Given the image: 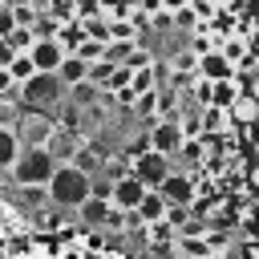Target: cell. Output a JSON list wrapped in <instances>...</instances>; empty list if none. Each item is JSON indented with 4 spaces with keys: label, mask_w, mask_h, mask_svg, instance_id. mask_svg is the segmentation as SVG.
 <instances>
[{
    "label": "cell",
    "mask_w": 259,
    "mask_h": 259,
    "mask_svg": "<svg viewBox=\"0 0 259 259\" xmlns=\"http://www.w3.org/2000/svg\"><path fill=\"white\" fill-rule=\"evenodd\" d=\"M45 194H49V202H53L57 210H77L85 198H93V178H89L81 166L69 162V166H57V170H53Z\"/></svg>",
    "instance_id": "cell-1"
},
{
    "label": "cell",
    "mask_w": 259,
    "mask_h": 259,
    "mask_svg": "<svg viewBox=\"0 0 259 259\" xmlns=\"http://www.w3.org/2000/svg\"><path fill=\"white\" fill-rule=\"evenodd\" d=\"M57 166H61V162L53 158L49 146H20V154H16V162H12L8 170H12V178L28 190V186H49V178H53Z\"/></svg>",
    "instance_id": "cell-2"
},
{
    "label": "cell",
    "mask_w": 259,
    "mask_h": 259,
    "mask_svg": "<svg viewBox=\"0 0 259 259\" xmlns=\"http://www.w3.org/2000/svg\"><path fill=\"white\" fill-rule=\"evenodd\" d=\"M130 174L146 186V190H158L170 174H174V158H166V154H154V150H146V154H138L134 162H130Z\"/></svg>",
    "instance_id": "cell-3"
},
{
    "label": "cell",
    "mask_w": 259,
    "mask_h": 259,
    "mask_svg": "<svg viewBox=\"0 0 259 259\" xmlns=\"http://www.w3.org/2000/svg\"><path fill=\"white\" fill-rule=\"evenodd\" d=\"M61 93H65V85H61V77H57V73H36V77L24 85V101H28V105H36V109L57 105V101H61Z\"/></svg>",
    "instance_id": "cell-4"
},
{
    "label": "cell",
    "mask_w": 259,
    "mask_h": 259,
    "mask_svg": "<svg viewBox=\"0 0 259 259\" xmlns=\"http://www.w3.org/2000/svg\"><path fill=\"white\" fill-rule=\"evenodd\" d=\"M158 194L166 198L170 210H186V206H194V198H198V194H194V178H190V174H178V170L158 186Z\"/></svg>",
    "instance_id": "cell-5"
},
{
    "label": "cell",
    "mask_w": 259,
    "mask_h": 259,
    "mask_svg": "<svg viewBox=\"0 0 259 259\" xmlns=\"http://www.w3.org/2000/svg\"><path fill=\"white\" fill-rule=\"evenodd\" d=\"M150 150L154 154H166V158H178V150H182V142H186V130L178 125V121H158L154 130H150Z\"/></svg>",
    "instance_id": "cell-6"
},
{
    "label": "cell",
    "mask_w": 259,
    "mask_h": 259,
    "mask_svg": "<svg viewBox=\"0 0 259 259\" xmlns=\"http://www.w3.org/2000/svg\"><path fill=\"white\" fill-rule=\"evenodd\" d=\"M142 194H146V186H142L134 174H121V178L109 186V206H113V210L134 214V210H138V202H142Z\"/></svg>",
    "instance_id": "cell-7"
},
{
    "label": "cell",
    "mask_w": 259,
    "mask_h": 259,
    "mask_svg": "<svg viewBox=\"0 0 259 259\" xmlns=\"http://www.w3.org/2000/svg\"><path fill=\"white\" fill-rule=\"evenodd\" d=\"M194 73H198L206 85H214V81H231V77H235V65H231L219 49H210V53H202V57H198Z\"/></svg>",
    "instance_id": "cell-8"
},
{
    "label": "cell",
    "mask_w": 259,
    "mask_h": 259,
    "mask_svg": "<svg viewBox=\"0 0 259 259\" xmlns=\"http://www.w3.org/2000/svg\"><path fill=\"white\" fill-rule=\"evenodd\" d=\"M16 121H20L24 146H49V138H53V121H49V113H36V109H28V113H20Z\"/></svg>",
    "instance_id": "cell-9"
},
{
    "label": "cell",
    "mask_w": 259,
    "mask_h": 259,
    "mask_svg": "<svg viewBox=\"0 0 259 259\" xmlns=\"http://www.w3.org/2000/svg\"><path fill=\"white\" fill-rule=\"evenodd\" d=\"M28 57H32V65H36V73H57L61 69V61L69 57L57 40H36L32 49H28Z\"/></svg>",
    "instance_id": "cell-10"
},
{
    "label": "cell",
    "mask_w": 259,
    "mask_h": 259,
    "mask_svg": "<svg viewBox=\"0 0 259 259\" xmlns=\"http://www.w3.org/2000/svg\"><path fill=\"white\" fill-rule=\"evenodd\" d=\"M166 210H170V206H166V198H162L158 190H146L134 214H138V223H162V219H166Z\"/></svg>",
    "instance_id": "cell-11"
},
{
    "label": "cell",
    "mask_w": 259,
    "mask_h": 259,
    "mask_svg": "<svg viewBox=\"0 0 259 259\" xmlns=\"http://www.w3.org/2000/svg\"><path fill=\"white\" fill-rule=\"evenodd\" d=\"M57 77H61V85H65V89L85 85V81H89V65H85L81 57H65V61H61V69H57Z\"/></svg>",
    "instance_id": "cell-12"
},
{
    "label": "cell",
    "mask_w": 259,
    "mask_h": 259,
    "mask_svg": "<svg viewBox=\"0 0 259 259\" xmlns=\"http://www.w3.org/2000/svg\"><path fill=\"white\" fill-rule=\"evenodd\" d=\"M227 117H231V125H235V121L255 125V121H259V101H255V97H247V93H239V97H235V105L227 109Z\"/></svg>",
    "instance_id": "cell-13"
},
{
    "label": "cell",
    "mask_w": 259,
    "mask_h": 259,
    "mask_svg": "<svg viewBox=\"0 0 259 259\" xmlns=\"http://www.w3.org/2000/svg\"><path fill=\"white\" fill-rule=\"evenodd\" d=\"M53 40L73 57V53L85 45V24H81V20H73V24H65V28H57V36H53Z\"/></svg>",
    "instance_id": "cell-14"
},
{
    "label": "cell",
    "mask_w": 259,
    "mask_h": 259,
    "mask_svg": "<svg viewBox=\"0 0 259 259\" xmlns=\"http://www.w3.org/2000/svg\"><path fill=\"white\" fill-rule=\"evenodd\" d=\"M8 77H12V85H20V89H24V85L36 77V65H32V57H28V53H16V57L8 61Z\"/></svg>",
    "instance_id": "cell-15"
},
{
    "label": "cell",
    "mask_w": 259,
    "mask_h": 259,
    "mask_svg": "<svg viewBox=\"0 0 259 259\" xmlns=\"http://www.w3.org/2000/svg\"><path fill=\"white\" fill-rule=\"evenodd\" d=\"M77 210L85 214V227H105L109 223V202L105 198H85Z\"/></svg>",
    "instance_id": "cell-16"
},
{
    "label": "cell",
    "mask_w": 259,
    "mask_h": 259,
    "mask_svg": "<svg viewBox=\"0 0 259 259\" xmlns=\"http://www.w3.org/2000/svg\"><path fill=\"white\" fill-rule=\"evenodd\" d=\"M16 154H20V138H16L12 130H4V125H0V166H12V162H16Z\"/></svg>",
    "instance_id": "cell-17"
},
{
    "label": "cell",
    "mask_w": 259,
    "mask_h": 259,
    "mask_svg": "<svg viewBox=\"0 0 259 259\" xmlns=\"http://www.w3.org/2000/svg\"><path fill=\"white\" fill-rule=\"evenodd\" d=\"M4 45H8V49H12V53H28V49H32V45H36V36H32V28H12V32H8V40H4Z\"/></svg>",
    "instance_id": "cell-18"
},
{
    "label": "cell",
    "mask_w": 259,
    "mask_h": 259,
    "mask_svg": "<svg viewBox=\"0 0 259 259\" xmlns=\"http://www.w3.org/2000/svg\"><path fill=\"white\" fill-rule=\"evenodd\" d=\"M150 61H154V57H150L146 49H130V57L121 61V69H130V73H138V69H150Z\"/></svg>",
    "instance_id": "cell-19"
},
{
    "label": "cell",
    "mask_w": 259,
    "mask_h": 259,
    "mask_svg": "<svg viewBox=\"0 0 259 259\" xmlns=\"http://www.w3.org/2000/svg\"><path fill=\"white\" fill-rule=\"evenodd\" d=\"M73 57H81L85 65H93V57H105V45H101V40H85V45H81Z\"/></svg>",
    "instance_id": "cell-20"
},
{
    "label": "cell",
    "mask_w": 259,
    "mask_h": 259,
    "mask_svg": "<svg viewBox=\"0 0 259 259\" xmlns=\"http://www.w3.org/2000/svg\"><path fill=\"white\" fill-rule=\"evenodd\" d=\"M12 16H16V28H28V24H36V8H28V4L12 8Z\"/></svg>",
    "instance_id": "cell-21"
},
{
    "label": "cell",
    "mask_w": 259,
    "mask_h": 259,
    "mask_svg": "<svg viewBox=\"0 0 259 259\" xmlns=\"http://www.w3.org/2000/svg\"><path fill=\"white\" fill-rule=\"evenodd\" d=\"M194 65H198V57L186 49V53H178V57H174V65H170V69H174V73H190Z\"/></svg>",
    "instance_id": "cell-22"
},
{
    "label": "cell",
    "mask_w": 259,
    "mask_h": 259,
    "mask_svg": "<svg viewBox=\"0 0 259 259\" xmlns=\"http://www.w3.org/2000/svg\"><path fill=\"white\" fill-rule=\"evenodd\" d=\"M16 28V16H12V8H4L0 4V40H8V32Z\"/></svg>",
    "instance_id": "cell-23"
},
{
    "label": "cell",
    "mask_w": 259,
    "mask_h": 259,
    "mask_svg": "<svg viewBox=\"0 0 259 259\" xmlns=\"http://www.w3.org/2000/svg\"><path fill=\"white\" fill-rule=\"evenodd\" d=\"M113 40H130V20H113L109 24V45Z\"/></svg>",
    "instance_id": "cell-24"
},
{
    "label": "cell",
    "mask_w": 259,
    "mask_h": 259,
    "mask_svg": "<svg viewBox=\"0 0 259 259\" xmlns=\"http://www.w3.org/2000/svg\"><path fill=\"white\" fill-rule=\"evenodd\" d=\"M182 8H190V0H162V12H182Z\"/></svg>",
    "instance_id": "cell-25"
},
{
    "label": "cell",
    "mask_w": 259,
    "mask_h": 259,
    "mask_svg": "<svg viewBox=\"0 0 259 259\" xmlns=\"http://www.w3.org/2000/svg\"><path fill=\"white\" fill-rule=\"evenodd\" d=\"M247 182H251V190H259V162L247 166Z\"/></svg>",
    "instance_id": "cell-26"
},
{
    "label": "cell",
    "mask_w": 259,
    "mask_h": 259,
    "mask_svg": "<svg viewBox=\"0 0 259 259\" xmlns=\"http://www.w3.org/2000/svg\"><path fill=\"white\" fill-rule=\"evenodd\" d=\"M243 93H247V97H255V101H259V73H255V77H251V81H247V85H243Z\"/></svg>",
    "instance_id": "cell-27"
},
{
    "label": "cell",
    "mask_w": 259,
    "mask_h": 259,
    "mask_svg": "<svg viewBox=\"0 0 259 259\" xmlns=\"http://www.w3.org/2000/svg\"><path fill=\"white\" fill-rule=\"evenodd\" d=\"M8 89H16V85H12V77H8V69H0V97H4Z\"/></svg>",
    "instance_id": "cell-28"
},
{
    "label": "cell",
    "mask_w": 259,
    "mask_h": 259,
    "mask_svg": "<svg viewBox=\"0 0 259 259\" xmlns=\"http://www.w3.org/2000/svg\"><path fill=\"white\" fill-rule=\"evenodd\" d=\"M12 57H16V53H12V49L0 40V69H8V61H12Z\"/></svg>",
    "instance_id": "cell-29"
},
{
    "label": "cell",
    "mask_w": 259,
    "mask_h": 259,
    "mask_svg": "<svg viewBox=\"0 0 259 259\" xmlns=\"http://www.w3.org/2000/svg\"><path fill=\"white\" fill-rule=\"evenodd\" d=\"M251 154H255V162H259V134H255V150H251Z\"/></svg>",
    "instance_id": "cell-30"
}]
</instances>
